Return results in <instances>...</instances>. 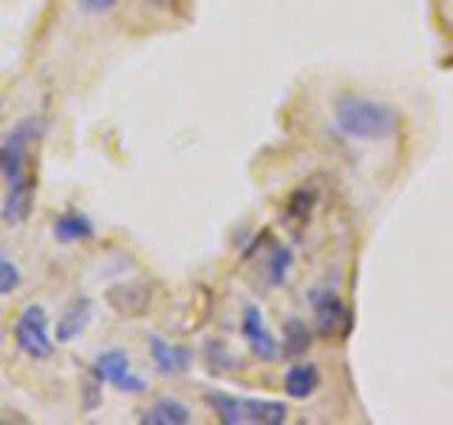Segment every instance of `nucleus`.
Segmentation results:
<instances>
[{
    "instance_id": "obj_3",
    "label": "nucleus",
    "mask_w": 453,
    "mask_h": 425,
    "mask_svg": "<svg viewBox=\"0 0 453 425\" xmlns=\"http://www.w3.org/2000/svg\"><path fill=\"white\" fill-rule=\"evenodd\" d=\"M40 139V122L23 120L0 142V174L9 182V188H35V145Z\"/></svg>"
},
{
    "instance_id": "obj_16",
    "label": "nucleus",
    "mask_w": 453,
    "mask_h": 425,
    "mask_svg": "<svg viewBox=\"0 0 453 425\" xmlns=\"http://www.w3.org/2000/svg\"><path fill=\"white\" fill-rule=\"evenodd\" d=\"M289 269H292V252L287 247H275L273 255H269V267H266L269 281L283 283V281H287V275H289Z\"/></svg>"
},
{
    "instance_id": "obj_1",
    "label": "nucleus",
    "mask_w": 453,
    "mask_h": 425,
    "mask_svg": "<svg viewBox=\"0 0 453 425\" xmlns=\"http://www.w3.org/2000/svg\"><path fill=\"white\" fill-rule=\"evenodd\" d=\"M400 111L382 99L365 94H340L334 99V125L337 131L349 139L360 142H380L400 131Z\"/></svg>"
},
{
    "instance_id": "obj_15",
    "label": "nucleus",
    "mask_w": 453,
    "mask_h": 425,
    "mask_svg": "<svg viewBox=\"0 0 453 425\" xmlns=\"http://www.w3.org/2000/svg\"><path fill=\"white\" fill-rule=\"evenodd\" d=\"M204 358H207V368H212V372H230L233 366H238V360L233 358V352L226 349L224 344H219V340H207Z\"/></svg>"
},
{
    "instance_id": "obj_11",
    "label": "nucleus",
    "mask_w": 453,
    "mask_h": 425,
    "mask_svg": "<svg viewBox=\"0 0 453 425\" xmlns=\"http://www.w3.org/2000/svg\"><path fill=\"white\" fill-rule=\"evenodd\" d=\"M320 386V372L315 363H295L283 375V391L295 400H309Z\"/></svg>"
},
{
    "instance_id": "obj_14",
    "label": "nucleus",
    "mask_w": 453,
    "mask_h": 425,
    "mask_svg": "<svg viewBox=\"0 0 453 425\" xmlns=\"http://www.w3.org/2000/svg\"><path fill=\"white\" fill-rule=\"evenodd\" d=\"M280 346H283V354H292V358H297V354H306L309 346H311V329L303 323V321H287L280 329Z\"/></svg>"
},
{
    "instance_id": "obj_13",
    "label": "nucleus",
    "mask_w": 453,
    "mask_h": 425,
    "mask_svg": "<svg viewBox=\"0 0 453 425\" xmlns=\"http://www.w3.org/2000/svg\"><path fill=\"white\" fill-rule=\"evenodd\" d=\"M51 233L60 244H77V241L94 238V221L80 210H68L63 216H57Z\"/></svg>"
},
{
    "instance_id": "obj_7",
    "label": "nucleus",
    "mask_w": 453,
    "mask_h": 425,
    "mask_svg": "<svg viewBox=\"0 0 453 425\" xmlns=\"http://www.w3.org/2000/svg\"><path fill=\"white\" fill-rule=\"evenodd\" d=\"M241 335H244L250 352L258 360H275L278 354H283L278 349L275 335L269 332V326L264 321V312L255 306V304H247L244 306V315H241Z\"/></svg>"
},
{
    "instance_id": "obj_4",
    "label": "nucleus",
    "mask_w": 453,
    "mask_h": 425,
    "mask_svg": "<svg viewBox=\"0 0 453 425\" xmlns=\"http://www.w3.org/2000/svg\"><path fill=\"white\" fill-rule=\"evenodd\" d=\"M14 340L23 354L35 360H49L54 354V344L49 337V318H46V309L32 304L23 309V315L14 323Z\"/></svg>"
},
{
    "instance_id": "obj_5",
    "label": "nucleus",
    "mask_w": 453,
    "mask_h": 425,
    "mask_svg": "<svg viewBox=\"0 0 453 425\" xmlns=\"http://www.w3.org/2000/svg\"><path fill=\"white\" fill-rule=\"evenodd\" d=\"M94 375L103 382H108V386L119 389L122 394H142L148 386L145 377L131 368V358H127L125 349H108L103 354H96Z\"/></svg>"
},
{
    "instance_id": "obj_18",
    "label": "nucleus",
    "mask_w": 453,
    "mask_h": 425,
    "mask_svg": "<svg viewBox=\"0 0 453 425\" xmlns=\"http://www.w3.org/2000/svg\"><path fill=\"white\" fill-rule=\"evenodd\" d=\"M117 6V0H82V9L85 12H94V14H105Z\"/></svg>"
},
{
    "instance_id": "obj_9",
    "label": "nucleus",
    "mask_w": 453,
    "mask_h": 425,
    "mask_svg": "<svg viewBox=\"0 0 453 425\" xmlns=\"http://www.w3.org/2000/svg\"><path fill=\"white\" fill-rule=\"evenodd\" d=\"M148 344H150V360H153L156 372H159V375L173 377V375H181V372H188V368H190L193 352L188 346H173L159 335H150Z\"/></svg>"
},
{
    "instance_id": "obj_8",
    "label": "nucleus",
    "mask_w": 453,
    "mask_h": 425,
    "mask_svg": "<svg viewBox=\"0 0 453 425\" xmlns=\"http://www.w3.org/2000/svg\"><path fill=\"white\" fill-rule=\"evenodd\" d=\"M105 298L113 309L122 312V315L136 318V315H145L150 309L153 290L142 281H125V283H117V287H111Z\"/></svg>"
},
{
    "instance_id": "obj_2",
    "label": "nucleus",
    "mask_w": 453,
    "mask_h": 425,
    "mask_svg": "<svg viewBox=\"0 0 453 425\" xmlns=\"http://www.w3.org/2000/svg\"><path fill=\"white\" fill-rule=\"evenodd\" d=\"M204 403L224 425H280L289 420V408L264 397H235L226 391H210Z\"/></svg>"
},
{
    "instance_id": "obj_10",
    "label": "nucleus",
    "mask_w": 453,
    "mask_h": 425,
    "mask_svg": "<svg viewBox=\"0 0 453 425\" xmlns=\"http://www.w3.org/2000/svg\"><path fill=\"white\" fill-rule=\"evenodd\" d=\"M190 420H193L190 408L173 400V397H159V400H153L145 411H139L142 425H184Z\"/></svg>"
},
{
    "instance_id": "obj_6",
    "label": "nucleus",
    "mask_w": 453,
    "mask_h": 425,
    "mask_svg": "<svg viewBox=\"0 0 453 425\" xmlns=\"http://www.w3.org/2000/svg\"><path fill=\"white\" fill-rule=\"evenodd\" d=\"M309 304L311 312H315V326L323 337H343L349 332L351 312L337 292L318 287L309 292Z\"/></svg>"
},
{
    "instance_id": "obj_17",
    "label": "nucleus",
    "mask_w": 453,
    "mask_h": 425,
    "mask_svg": "<svg viewBox=\"0 0 453 425\" xmlns=\"http://www.w3.org/2000/svg\"><path fill=\"white\" fill-rule=\"evenodd\" d=\"M20 287V269L0 255V295H9Z\"/></svg>"
},
{
    "instance_id": "obj_12",
    "label": "nucleus",
    "mask_w": 453,
    "mask_h": 425,
    "mask_svg": "<svg viewBox=\"0 0 453 425\" xmlns=\"http://www.w3.org/2000/svg\"><path fill=\"white\" fill-rule=\"evenodd\" d=\"M91 315H94V304L88 298H77V301L63 312L60 323H57V340L68 344V340L80 337L85 332V326L91 323Z\"/></svg>"
}]
</instances>
